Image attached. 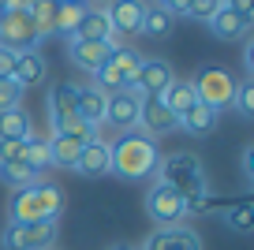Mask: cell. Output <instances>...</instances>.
Segmentation results:
<instances>
[{
    "label": "cell",
    "mask_w": 254,
    "mask_h": 250,
    "mask_svg": "<svg viewBox=\"0 0 254 250\" xmlns=\"http://www.w3.org/2000/svg\"><path fill=\"white\" fill-rule=\"evenodd\" d=\"M243 168H247V176L254 172V149H247V153H243Z\"/></svg>",
    "instance_id": "38"
},
{
    "label": "cell",
    "mask_w": 254,
    "mask_h": 250,
    "mask_svg": "<svg viewBox=\"0 0 254 250\" xmlns=\"http://www.w3.org/2000/svg\"><path fill=\"white\" fill-rule=\"evenodd\" d=\"M243 60H247V67H254V45L247 41V49H243Z\"/></svg>",
    "instance_id": "39"
},
{
    "label": "cell",
    "mask_w": 254,
    "mask_h": 250,
    "mask_svg": "<svg viewBox=\"0 0 254 250\" xmlns=\"http://www.w3.org/2000/svg\"><path fill=\"white\" fill-rule=\"evenodd\" d=\"M138 131L150 134L153 142H157L161 134L176 131V116L168 112V105L161 101V97H142V101H138Z\"/></svg>",
    "instance_id": "10"
},
{
    "label": "cell",
    "mask_w": 254,
    "mask_h": 250,
    "mask_svg": "<svg viewBox=\"0 0 254 250\" xmlns=\"http://www.w3.org/2000/svg\"><path fill=\"white\" fill-rule=\"evenodd\" d=\"M71 38H82V41H112V45H116V34H112V26H109L105 8H90V4H86V11H82V19H79V26H75Z\"/></svg>",
    "instance_id": "17"
},
{
    "label": "cell",
    "mask_w": 254,
    "mask_h": 250,
    "mask_svg": "<svg viewBox=\"0 0 254 250\" xmlns=\"http://www.w3.org/2000/svg\"><path fill=\"white\" fill-rule=\"evenodd\" d=\"M56 4H86V0H56Z\"/></svg>",
    "instance_id": "42"
},
{
    "label": "cell",
    "mask_w": 254,
    "mask_h": 250,
    "mask_svg": "<svg viewBox=\"0 0 254 250\" xmlns=\"http://www.w3.org/2000/svg\"><path fill=\"white\" fill-rule=\"evenodd\" d=\"M105 101L109 94H101L97 86H79V120L97 131V124H105Z\"/></svg>",
    "instance_id": "21"
},
{
    "label": "cell",
    "mask_w": 254,
    "mask_h": 250,
    "mask_svg": "<svg viewBox=\"0 0 254 250\" xmlns=\"http://www.w3.org/2000/svg\"><path fill=\"white\" fill-rule=\"evenodd\" d=\"M71 172H79V176H105V172H112V161H109V142H101V138H90L86 146H82V153H79V161H75V168Z\"/></svg>",
    "instance_id": "14"
},
{
    "label": "cell",
    "mask_w": 254,
    "mask_h": 250,
    "mask_svg": "<svg viewBox=\"0 0 254 250\" xmlns=\"http://www.w3.org/2000/svg\"><path fill=\"white\" fill-rule=\"evenodd\" d=\"M157 183L172 187L180 198H194V194H209L206 183V168L194 153H168L157 164Z\"/></svg>",
    "instance_id": "3"
},
{
    "label": "cell",
    "mask_w": 254,
    "mask_h": 250,
    "mask_svg": "<svg viewBox=\"0 0 254 250\" xmlns=\"http://www.w3.org/2000/svg\"><path fill=\"white\" fill-rule=\"evenodd\" d=\"M105 15H109V26L112 34H142V15H146V0H109V8H105Z\"/></svg>",
    "instance_id": "9"
},
{
    "label": "cell",
    "mask_w": 254,
    "mask_h": 250,
    "mask_svg": "<svg viewBox=\"0 0 254 250\" xmlns=\"http://www.w3.org/2000/svg\"><path fill=\"white\" fill-rule=\"evenodd\" d=\"M56 239V220H38L26 224V247L23 250H49V243Z\"/></svg>",
    "instance_id": "28"
},
{
    "label": "cell",
    "mask_w": 254,
    "mask_h": 250,
    "mask_svg": "<svg viewBox=\"0 0 254 250\" xmlns=\"http://www.w3.org/2000/svg\"><path fill=\"white\" fill-rule=\"evenodd\" d=\"M217 116L221 112L217 109H209V105H202V101H194L187 112H183L180 120H176V127H183L187 134H194V138H202V134H213L217 131Z\"/></svg>",
    "instance_id": "18"
},
{
    "label": "cell",
    "mask_w": 254,
    "mask_h": 250,
    "mask_svg": "<svg viewBox=\"0 0 254 250\" xmlns=\"http://www.w3.org/2000/svg\"><path fill=\"white\" fill-rule=\"evenodd\" d=\"M49 120H53L56 134H75L82 142L94 138V127L79 120V86H71V82H60L49 94Z\"/></svg>",
    "instance_id": "4"
},
{
    "label": "cell",
    "mask_w": 254,
    "mask_h": 250,
    "mask_svg": "<svg viewBox=\"0 0 254 250\" xmlns=\"http://www.w3.org/2000/svg\"><path fill=\"white\" fill-rule=\"evenodd\" d=\"M34 134V120L30 112L23 109V105H15V109L0 112V138H15V142H26Z\"/></svg>",
    "instance_id": "20"
},
{
    "label": "cell",
    "mask_w": 254,
    "mask_h": 250,
    "mask_svg": "<svg viewBox=\"0 0 254 250\" xmlns=\"http://www.w3.org/2000/svg\"><path fill=\"white\" fill-rule=\"evenodd\" d=\"M82 146L86 142L75 138V134H49V164H56V168H75V161H79Z\"/></svg>",
    "instance_id": "19"
},
{
    "label": "cell",
    "mask_w": 254,
    "mask_h": 250,
    "mask_svg": "<svg viewBox=\"0 0 254 250\" xmlns=\"http://www.w3.org/2000/svg\"><path fill=\"white\" fill-rule=\"evenodd\" d=\"M161 101H165V105H168V112L180 120L183 112L190 109V105L198 101V97H194V86H190L187 78H172V82H168V90L161 94Z\"/></svg>",
    "instance_id": "22"
},
{
    "label": "cell",
    "mask_w": 254,
    "mask_h": 250,
    "mask_svg": "<svg viewBox=\"0 0 254 250\" xmlns=\"http://www.w3.org/2000/svg\"><path fill=\"white\" fill-rule=\"evenodd\" d=\"M11 224H38V220H56L64 213V194L56 183H30L11 194Z\"/></svg>",
    "instance_id": "2"
},
{
    "label": "cell",
    "mask_w": 254,
    "mask_h": 250,
    "mask_svg": "<svg viewBox=\"0 0 254 250\" xmlns=\"http://www.w3.org/2000/svg\"><path fill=\"white\" fill-rule=\"evenodd\" d=\"M232 105H236L239 116H254V82H251V78L236 86V94H232Z\"/></svg>",
    "instance_id": "30"
},
{
    "label": "cell",
    "mask_w": 254,
    "mask_h": 250,
    "mask_svg": "<svg viewBox=\"0 0 254 250\" xmlns=\"http://www.w3.org/2000/svg\"><path fill=\"white\" fill-rule=\"evenodd\" d=\"M138 101H142V97L131 94V90L109 94V101H105V124H112L116 131H131V127H138Z\"/></svg>",
    "instance_id": "11"
},
{
    "label": "cell",
    "mask_w": 254,
    "mask_h": 250,
    "mask_svg": "<svg viewBox=\"0 0 254 250\" xmlns=\"http://www.w3.org/2000/svg\"><path fill=\"white\" fill-rule=\"evenodd\" d=\"M41 34L38 26H34L30 11H0V45L11 49V53H30V49H38Z\"/></svg>",
    "instance_id": "6"
},
{
    "label": "cell",
    "mask_w": 254,
    "mask_h": 250,
    "mask_svg": "<svg viewBox=\"0 0 254 250\" xmlns=\"http://www.w3.org/2000/svg\"><path fill=\"white\" fill-rule=\"evenodd\" d=\"M19 4H23V11H30L34 4H41V0H19Z\"/></svg>",
    "instance_id": "41"
},
{
    "label": "cell",
    "mask_w": 254,
    "mask_h": 250,
    "mask_svg": "<svg viewBox=\"0 0 254 250\" xmlns=\"http://www.w3.org/2000/svg\"><path fill=\"white\" fill-rule=\"evenodd\" d=\"M224 224L232 228V232H239V235H247L254 228V202L251 198H243V202H236L228 213H224Z\"/></svg>",
    "instance_id": "26"
},
{
    "label": "cell",
    "mask_w": 254,
    "mask_h": 250,
    "mask_svg": "<svg viewBox=\"0 0 254 250\" xmlns=\"http://www.w3.org/2000/svg\"><path fill=\"white\" fill-rule=\"evenodd\" d=\"M109 63H112V67H116L120 75L127 78V82H131V78H135V71H138V63H142V56H138L131 45H112Z\"/></svg>",
    "instance_id": "24"
},
{
    "label": "cell",
    "mask_w": 254,
    "mask_h": 250,
    "mask_svg": "<svg viewBox=\"0 0 254 250\" xmlns=\"http://www.w3.org/2000/svg\"><path fill=\"white\" fill-rule=\"evenodd\" d=\"M224 8H232V11H239V15L254 19V0H224Z\"/></svg>",
    "instance_id": "37"
},
{
    "label": "cell",
    "mask_w": 254,
    "mask_h": 250,
    "mask_svg": "<svg viewBox=\"0 0 254 250\" xmlns=\"http://www.w3.org/2000/svg\"><path fill=\"white\" fill-rule=\"evenodd\" d=\"M142 250H206V247H202L198 232H190L183 224H172V228H157L142 243Z\"/></svg>",
    "instance_id": "12"
},
{
    "label": "cell",
    "mask_w": 254,
    "mask_h": 250,
    "mask_svg": "<svg viewBox=\"0 0 254 250\" xmlns=\"http://www.w3.org/2000/svg\"><path fill=\"white\" fill-rule=\"evenodd\" d=\"M0 243H4L8 250H23L26 247V224H11V220H8V228H4Z\"/></svg>",
    "instance_id": "33"
},
{
    "label": "cell",
    "mask_w": 254,
    "mask_h": 250,
    "mask_svg": "<svg viewBox=\"0 0 254 250\" xmlns=\"http://www.w3.org/2000/svg\"><path fill=\"white\" fill-rule=\"evenodd\" d=\"M190 86H194V97L202 105L221 112L224 105H232V94H236V78L228 75L224 67H202L198 75L190 78Z\"/></svg>",
    "instance_id": "5"
},
{
    "label": "cell",
    "mask_w": 254,
    "mask_h": 250,
    "mask_svg": "<svg viewBox=\"0 0 254 250\" xmlns=\"http://www.w3.org/2000/svg\"><path fill=\"white\" fill-rule=\"evenodd\" d=\"M0 180H4V183H11V187L19 190V187H30V183H38L41 176L34 172V168H30L26 161H11V164H0Z\"/></svg>",
    "instance_id": "25"
},
{
    "label": "cell",
    "mask_w": 254,
    "mask_h": 250,
    "mask_svg": "<svg viewBox=\"0 0 254 250\" xmlns=\"http://www.w3.org/2000/svg\"><path fill=\"white\" fill-rule=\"evenodd\" d=\"M23 153H26V142H15V138H0V164L23 161Z\"/></svg>",
    "instance_id": "34"
},
{
    "label": "cell",
    "mask_w": 254,
    "mask_h": 250,
    "mask_svg": "<svg viewBox=\"0 0 254 250\" xmlns=\"http://www.w3.org/2000/svg\"><path fill=\"white\" fill-rule=\"evenodd\" d=\"M23 161L41 176V172L49 168V138H34V134H30V138H26V153H23Z\"/></svg>",
    "instance_id": "29"
},
{
    "label": "cell",
    "mask_w": 254,
    "mask_h": 250,
    "mask_svg": "<svg viewBox=\"0 0 254 250\" xmlns=\"http://www.w3.org/2000/svg\"><path fill=\"white\" fill-rule=\"evenodd\" d=\"M49 75L45 60H41L38 49H30V53H19L15 56V75H11V82H15L19 90H30V86H41Z\"/></svg>",
    "instance_id": "15"
},
{
    "label": "cell",
    "mask_w": 254,
    "mask_h": 250,
    "mask_svg": "<svg viewBox=\"0 0 254 250\" xmlns=\"http://www.w3.org/2000/svg\"><path fill=\"white\" fill-rule=\"evenodd\" d=\"M23 101V90L11 82V78H0V112H8V109H15V105Z\"/></svg>",
    "instance_id": "32"
},
{
    "label": "cell",
    "mask_w": 254,
    "mask_h": 250,
    "mask_svg": "<svg viewBox=\"0 0 254 250\" xmlns=\"http://www.w3.org/2000/svg\"><path fill=\"white\" fill-rule=\"evenodd\" d=\"M67 53H71V63H79L82 71L94 75L112 53V41H82V38H71L67 41Z\"/></svg>",
    "instance_id": "13"
},
{
    "label": "cell",
    "mask_w": 254,
    "mask_h": 250,
    "mask_svg": "<svg viewBox=\"0 0 254 250\" xmlns=\"http://www.w3.org/2000/svg\"><path fill=\"white\" fill-rule=\"evenodd\" d=\"M172 23L176 19L168 15L161 4H146V15H142V34H150V38H165V34H172Z\"/></svg>",
    "instance_id": "23"
},
{
    "label": "cell",
    "mask_w": 254,
    "mask_h": 250,
    "mask_svg": "<svg viewBox=\"0 0 254 250\" xmlns=\"http://www.w3.org/2000/svg\"><path fill=\"white\" fill-rule=\"evenodd\" d=\"M146 213L153 217L157 228H172V224L183 220V198L172 187H165V183H153L146 190Z\"/></svg>",
    "instance_id": "7"
},
{
    "label": "cell",
    "mask_w": 254,
    "mask_h": 250,
    "mask_svg": "<svg viewBox=\"0 0 254 250\" xmlns=\"http://www.w3.org/2000/svg\"><path fill=\"white\" fill-rule=\"evenodd\" d=\"M109 161H112V172L124 176V180H150L161 164V149L150 134L131 127V131L116 134V142L109 146Z\"/></svg>",
    "instance_id": "1"
},
{
    "label": "cell",
    "mask_w": 254,
    "mask_h": 250,
    "mask_svg": "<svg viewBox=\"0 0 254 250\" xmlns=\"http://www.w3.org/2000/svg\"><path fill=\"white\" fill-rule=\"evenodd\" d=\"M15 56L19 53H11V49L0 45V78H11V75H15Z\"/></svg>",
    "instance_id": "36"
},
{
    "label": "cell",
    "mask_w": 254,
    "mask_h": 250,
    "mask_svg": "<svg viewBox=\"0 0 254 250\" xmlns=\"http://www.w3.org/2000/svg\"><path fill=\"white\" fill-rule=\"evenodd\" d=\"M251 23L254 19L239 15V11H232V8H221L213 19H209V30H213L221 41H243V38H251Z\"/></svg>",
    "instance_id": "16"
},
{
    "label": "cell",
    "mask_w": 254,
    "mask_h": 250,
    "mask_svg": "<svg viewBox=\"0 0 254 250\" xmlns=\"http://www.w3.org/2000/svg\"><path fill=\"white\" fill-rule=\"evenodd\" d=\"M221 8H224V0H190V4H187V15H190V19H202V23H209V19H213Z\"/></svg>",
    "instance_id": "31"
},
{
    "label": "cell",
    "mask_w": 254,
    "mask_h": 250,
    "mask_svg": "<svg viewBox=\"0 0 254 250\" xmlns=\"http://www.w3.org/2000/svg\"><path fill=\"white\" fill-rule=\"evenodd\" d=\"M109 250H138V247H131V243H116V247H109Z\"/></svg>",
    "instance_id": "40"
},
{
    "label": "cell",
    "mask_w": 254,
    "mask_h": 250,
    "mask_svg": "<svg viewBox=\"0 0 254 250\" xmlns=\"http://www.w3.org/2000/svg\"><path fill=\"white\" fill-rule=\"evenodd\" d=\"M172 67H168L165 60H142L135 71V78H131V94L138 97H161L168 90V82H172Z\"/></svg>",
    "instance_id": "8"
},
{
    "label": "cell",
    "mask_w": 254,
    "mask_h": 250,
    "mask_svg": "<svg viewBox=\"0 0 254 250\" xmlns=\"http://www.w3.org/2000/svg\"><path fill=\"white\" fill-rule=\"evenodd\" d=\"M86 4H56V19H53V34H67L71 38L75 26H79Z\"/></svg>",
    "instance_id": "27"
},
{
    "label": "cell",
    "mask_w": 254,
    "mask_h": 250,
    "mask_svg": "<svg viewBox=\"0 0 254 250\" xmlns=\"http://www.w3.org/2000/svg\"><path fill=\"white\" fill-rule=\"evenodd\" d=\"M101 4H109V0H101Z\"/></svg>",
    "instance_id": "43"
},
{
    "label": "cell",
    "mask_w": 254,
    "mask_h": 250,
    "mask_svg": "<svg viewBox=\"0 0 254 250\" xmlns=\"http://www.w3.org/2000/svg\"><path fill=\"white\" fill-rule=\"evenodd\" d=\"M206 209H209V194L183 198V217H194V213H206Z\"/></svg>",
    "instance_id": "35"
}]
</instances>
